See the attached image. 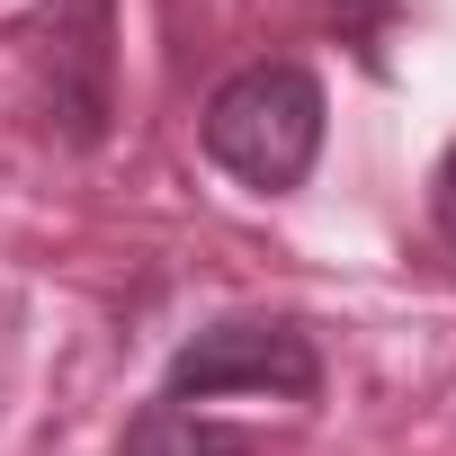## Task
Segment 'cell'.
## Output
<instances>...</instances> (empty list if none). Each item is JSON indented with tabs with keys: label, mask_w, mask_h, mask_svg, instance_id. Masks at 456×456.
Listing matches in <instances>:
<instances>
[{
	"label": "cell",
	"mask_w": 456,
	"mask_h": 456,
	"mask_svg": "<svg viewBox=\"0 0 456 456\" xmlns=\"http://www.w3.org/2000/svg\"><path fill=\"white\" fill-rule=\"evenodd\" d=\"M322 117L331 108H322V81L305 63H251L206 99L197 134H206L215 170H233L260 197H287V188H305V170L322 152Z\"/></svg>",
	"instance_id": "6da1fadb"
},
{
	"label": "cell",
	"mask_w": 456,
	"mask_h": 456,
	"mask_svg": "<svg viewBox=\"0 0 456 456\" xmlns=\"http://www.w3.org/2000/svg\"><path fill=\"white\" fill-rule=\"evenodd\" d=\"M224 394H269V403H314L322 394V349L287 314H224L197 340H179L161 403H224Z\"/></svg>",
	"instance_id": "7a4b0ae2"
},
{
	"label": "cell",
	"mask_w": 456,
	"mask_h": 456,
	"mask_svg": "<svg viewBox=\"0 0 456 456\" xmlns=\"http://www.w3.org/2000/svg\"><path fill=\"white\" fill-rule=\"evenodd\" d=\"M117 0H54V10L19 37L28 45V72H37V108H45V134L63 143H99L108 117H117Z\"/></svg>",
	"instance_id": "3957f363"
},
{
	"label": "cell",
	"mask_w": 456,
	"mask_h": 456,
	"mask_svg": "<svg viewBox=\"0 0 456 456\" xmlns=\"http://www.w3.org/2000/svg\"><path fill=\"white\" fill-rule=\"evenodd\" d=\"M117 456H251V438L224 429V420H206V411H188V403H143L126 420Z\"/></svg>",
	"instance_id": "277c9868"
},
{
	"label": "cell",
	"mask_w": 456,
	"mask_h": 456,
	"mask_svg": "<svg viewBox=\"0 0 456 456\" xmlns=\"http://www.w3.org/2000/svg\"><path fill=\"white\" fill-rule=\"evenodd\" d=\"M331 10H340V37L376 63V37H385V19H394V0H331Z\"/></svg>",
	"instance_id": "5b68a950"
},
{
	"label": "cell",
	"mask_w": 456,
	"mask_h": 456,
	"mask_svg": "<svg viewBox=\"0 0 456 456\" xmlns=\"http://www.w3.org/2000/svg\"><path fill=\"white\" fill-rule=\"evenodd\" d=\"M429 224H438V242L456 251V143H447L438 170H429Z\"/></svg>",
	"instance_id": "8992f818"
}]
</instances>
